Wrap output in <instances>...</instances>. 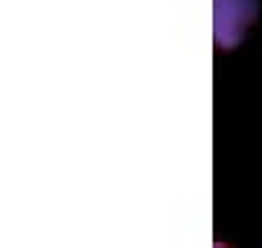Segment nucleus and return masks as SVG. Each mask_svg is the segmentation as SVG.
Returning <instances> with one entry per match:
<instances>
[{
  "label": "nucleus",
  "mask_w": 262,
  "mask_h": 248,
  "mask_svg": "<svg viewBox=\"0 0 262 248\" xmlns=\"http://www.w3.org/2000/svg\"><path fill=\"white\" fill-rule=\"evenodd\" d=\"M259 0H213V35L222 50L242 44L248 27L256 18Z\"/></svg>",
  "instance_id": "1"
}]
</instances>
